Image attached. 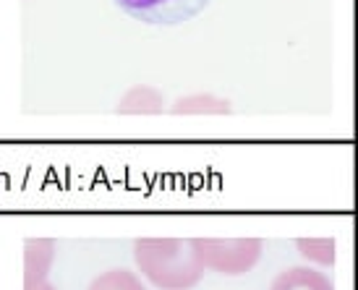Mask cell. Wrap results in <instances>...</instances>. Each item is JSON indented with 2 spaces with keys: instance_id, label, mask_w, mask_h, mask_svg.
Listing matches in <instances>:
<instances>
[{
  "instance_id": "6da1fadb",
  "label": "cell",
  "mask_w": 358,
  "mask_h": 290,
  "mask_svg": "<svg viewBox=\"0 0 358 290\" xmlns=\"http://www.w3.org/2000/svg\"><path fill=\"white\" fill-rule=\"evenodd\" d=\"M129 16L152 24V27H173L199 16L209 0H115Z\"/></svg>"
}]
</instances>
